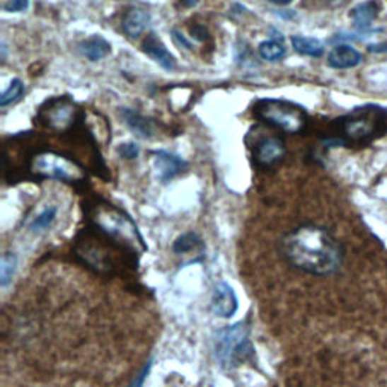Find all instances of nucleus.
<instances>
[{"instance_id": "1", "label": "nucleus", "mask_w": 387, "mask_h": 387, "mask_svg": "<svg viewBox=\"0 0 387 387\" xmlns=\"http://www.w3.org/2000/svg\"><path fill=\"white\" fill-rule=\"evenodd\" d=\"M280 253L292 268L316 277H328L342 270L345 248L331 231L318 224L292 229L280 241Z\"/></svg>"}, {"instance_id": "2", "label": "nucleus", "mask_w": 387, "mask_h": 387, "mask_svg": "<svg viewBox=\"0 0 387 387\" xmlns=\"http://www.w3.org/2000/svg\"><path fill=\"white\" fill-rule=\"evenodd\" d=\"M333 134L340 147H366L387 134V108L363 105L335 120Z\"/></svg>"}, {"instance_id": "3", "label": "nucleus", "mask_w": 387, "mask_h": 387, "mask_svg": "<svg viewBox=\"0 0 387 387\" xmlns=\"http://www.w3.org/2000/svg\"><path fill=\"white\" fill-rule=\"evenodd\" d=\"M253 114L263 123L283 130L284 134H301L308 125V115L304 108L279 98H262L254 105Z\"/></svg>"}, {"instance_id": "4", "label": "nucleus", "mask_w": 387, "mask_h": 387, "mask_svg": "<svg viewBox=\"0 0 387 387\" xmlns=\"http://www.w3.org/2000/svg\"><path fill=\"white\" fill-rule=\"evenodd\" d=\"M216 359L226 368H235L253 357L248 327L244 323L229 325L218 331L215 339Z\"/></svg>"}, {"instance_id": "5", "label": "nucleus", "mask_w": 387, "mask_h": 387, "mask_svg": "<svg viewBox=\"0 0 387 387\" xmlns=\"http://www.w3.org/2000/svg\"><path fill=\"white\" fill-rule=\"evenodd\" d=\"M30 171L44 179H57L62 182H79L83 171L74 161L54 151H42L30 162Z\"/></svg>"}, {"instance_id": "6", "label": "nucleus", "mask_w": 387, "mask_h": 387, "mask_svg": "<svg viewBox=\"0 0 387 387\" xmlns=\"http://www.w3.org/2000/svg\"><path fill=\"white\" fill-rule=\"evenodd\" d=\"M94 223L108 236L117 238L120 241H141V236L135 224L132 223L129 216H126L123 212H120L118 209L112 207L110 204H103L94 209ZM132 244V242H129Z\"/></svg>"}, {"instance_id": "7", "label": "nucleus", "mask_w": 387, "mask_h": 387, "mask_svg": "<svg viewBox=\"0 0 387 387\" xmlns=\"http://www.w3.org/2000/svg\"><path fill=\"white\" fill-rule=\"evenodd\" d=\"M77 109L69 97H57L47 100L40 109V120L44 126L54 132H67L73 127Z\"/></svg>"}, {"instance_id": "8", "label": "nucleus", "mask_w": 387, "mask_h": 387, "mask_svg": "<svg viewBox=\"0 0 387 387\" xmlns=\"http://www.w3.org/2000/svg\"><path fill=\"white\" fill-rule=\"evenodd\" d=\"M286 156V144L279 137H263L253 147V159L260 168H271Z\"/></svg>"}, {"instance_id": "9", "label": "nucleus", "mask_w": 387, "mask_h": 387, "mask_svg": "<svg viewBox=\"0 0 387 387\" xmlns=\"http://www.w3.org/2000/svg\"><path fill=\"white\" fill-rule=\"evenodd\" d=\"M383 9L380 0H364V2L357 4L350 11V18L352 21L354 28H356L360 34H368L374 25V21L379 18Z\"/></svg>"}, {"instance_id": "10", "label": "nucleus", "mask_w": 387, "mask_h": 387, "mask_svg": "<svg viewBox=\"0 0 387 387\" xmlns=\"http://www.w3.org/2000/svg\"><path fill=\"white\" fill-rule=\"evenodd\" d=\"M151 156H153L154 168H156L158 177L163 183H167L171 179H174L177 174H180L187 167L185 159H182L180 156H177V154L170 153V151L156 150V151L151 153Z\"/></svg>"}, {"instance_id": "11", "label": "nucleus", "mask_w": 387, "mask_h": 387, "mask_svg": "<svg viewBox=\"0 0 387 387\" xmlns=\"http://www.w3.org/2000/svg\"><path fill=\"white\" fill-rule=\"evenodd\" d=\"M212 312L219 318H231L238 311V298L233 287L226 282L216 283L212 300H211Z\"/></svg>"}, {"instance_id": "12", "label": "nucleus", "mask_w": 387, "mask_h": 387, "mask_svg": "<svg viewBox=\"0 0 387 387\" xmlns=\"http://www.w3.org/2000/svg\"><path fill=\"white\" fill-rule=\"evenodd\" d=\"M363 61L362 53L350 44H339L331 49L327 57L328 67L335 70H348L360 65Z\"/></svg>"}, {"instance_id": "13", "label": "nucleus", "mask_w": 387, "mask_h": 387, "mask_svg": "<svg viewBox=\"0 0 387 387\" xmlns=\"http://www.w3.org/2000/svg\"><path fill=\"white\" fill-rule=\"evenodd\" d=\"M142 52L147 53L149 57L159 64L162 69L165 70H174L175 69V58L170 53V50L165 47V44L158 38V35L154 32H150V34L146 37L142 42Z\"/></svg>"}, {"instance_id": "14", "label": "nucleus", "mask_w": 387, "mask_h": 387, "mask_svg": "<svg viewBox=\"0 0 387 387\" xmlns=\"http://www.w3.org/2000/svg\"><path fill=\"white\" fill-rule=\"evenodd\" d=\"M150 23V14L146 9L132 6L129 8L123 20H121V28H123V32L129 38H138Z\"/></svg>"}, {"instance_id": "15", "label": "nucleus", "mask_w": 387, "mask_h": 387, "mask_svg": "<svg viewBox=\"0 0 387 387\" xmlns=\"http://www.w3.org/2000/svg\"><path fill=\"white\" fill-rule=\"evenodd\" d=\"M120 114H121V117H123L127 127L134 132L135 135H138L139 138H150L151 137L153 130H151L150 121L144 115H141L138 110L130 109V108H121Z\"/></svg>"}, {"instance_id": "16", "label": "nucleus", "mask_w": 387, "mask_h": 387, "mask_svg": "<svg viewBox=\"0 0 387 387\" xmlns=\"http://www.w3.org/2000/svg\"><path fill=\"white\" fill-rule=\"evenodd\" d=\"M79 50L85 58L97 62L110 53V44L102 35H93L79 44Z\"/></svg>"}, {"instance_id": "17", "label": "nucleus", "mask_w": 387, "mask_h": 387, "mask_svg": "<svg viewBox=\"0 0 387 387\" xmlns=\"http://www.w3.org/2000/svg\"><path fill=\"white\" fill-rule=\"evenodd\" d=\"M291 42H292V47L295 49V52H298L300 54H306V57L320 58L324 54V44L320 42L318 38L294 35L291 38Z\"/></svg>"}, {"instance_id": "18", "label": "nucleus", "mask_w": 387, "mask_h": 387, "mask_svg": "<svg viewBox=\"0 0 387 387\" xmlns=\"http://www.w3.org/2000/svg\"><path fill=\"white\" fill-rule=\"evenodd\" d=\"M259 54L260 58L265 61H280L284 54H286V49L283 46V42H279L277 40H267L262 41L259 44Z\"/></svg>"}, {"instance_id": "19", "label": "nucleus", "mask_w": 387, "mask_h": 387, "mask_svg": "<svg viewBox=\"0 0 387 387\" xmlns=\"http://www.w3.org/2000/svg\"><path fill=\"white\" fill-rule=\"evenodd\" d=\"M198 248H203V242L194 231H187V233L177 238L173 246V251L175 254H186Z\"/></svg>"}, {"instance_id": "20", "label": "nucleus", "mask_w": 387, "mask_h": 387, "mask_svg": "<svg viewBox=\"0 0 387 387\" xmlns=\"http://www.w3.org/2000/svg\"><path fill=\"white\" fill-rule=\"evenodd\" d=\"M17 267V256L14 253H5L2 256V267H0V284L5 287L9 280L13 279V274Z\"/></svg>"}, {"instance_id": "21", "label": "nucleus", "mask_w": 387, "mask_h": 387, "mask_svg": "<svg viewBox=\"0 0 387 387\" xmlns=\"http://www.w3.org/2000/svg\"><path fill=\"white\" fill-rule=\"evenodd\" d=\"M23 93H25L23 82H21L20 79H14L13 82H11V85L8 86V90L2 96H0V106L5 108L11 103L17 102L18 98L23 96Z\"/></svg>"}, {"instance_id": "22", "label": "nucleus", "mask_w": 387, "mask_h": 387, "mask_svg": "<svg viewBox=\"0 0 387 387\" xmlns=\"http://www.w3.org/2000/svg\"><path fill=\"white\" fill-rule=\"evenodd\" d=\"M54 218H57V207H47L44 209V211L32 221L30 224V230L34 231H40V230H44L52 226V223L54 221Z\"/></svg>"}, {"instance_id": "23", "label": "nucleus", "mask_w": 387, "mask_h": 387, "mask_svg": "<svg viewBox=\"0 0 387 387\" xmlns=\"http://www.w3.org/2000/svg\"><path fill=\"white\" fill-rule=\"evenodd\" d=\"M118 153L120 156L125 159H137L139 154V147L135 142H125L118 147Z\"/></svg>"}, {"instance_id": "24", "label": "nucleus", "mask_w": 387, "mask_h": 387, "mask_svg": "<svg viewBox=\"0 0 387 387\" xmlns=\"http://www.w3.org/2000/svg\"><path fill=\"white\" fill-rule=\"evenodd\" d=\"M2 8L6 13H20L29 8V0H5Z\"/></svg>"}, {"instance_id": "25", "label": "nucleus", "mask_w": 387, "mask_h": 387, "mask_svg": "<svg viewBox=\"0 0 387 387\" xmlns=\"http://www.w3.org/2000/svg\"><path fill=\"white\" fill-rule=\"evenodd\" d=\"M190 34L197 41H204L207 38V29L203 25H194L190 29Z\"/></svg>"}, {"instance_id": "26", "label": "nucleus", "mask_w": 387, "mask_h": 387, "mask_svg": "<svg viewBox=\"0 0 387 387\" xmlns=\"http://www.w3.org/2000/svg\"><path fill=\"white\" fill-rule=\"evenodd\" d=\"M171 34H173V37H174L175 42L179 44V46H182V47H185V49H187V50H191V49H192V44H191L190 41H187V40H186V38L180 34L179 30H177V29H173V30H171Z\"/></svg>"}, {"instance_id": "27", "label": "nucleus", "mask_w": 387, "mask_h": 387, "mask_svg": "<svg viewBox=\"0 0 387 387\" xmlns=\"http://www.w3.org/2000/svg\"><path fill=\"white\" fill-rule=\"evenodd\" d=\"M369 53H387V42H374L368 46Z\"/></svg>"}, {"instance_id": "28", "label": "nucleus", "mask_w": 387, "mask_h": 387, "mask_svg": "<svg viewBox=\"0 0 387 387\" xmlns=\"http://www.w3.org/2000/svg\"><path fill=\"white\" fill-rule=\"evenodd\" d=\"M149 369H150V363L147 364V368H144L139 374H138V377H137V380L134 381V384H132V387H142V383H144V380H146L147 379V374H149Z\"/></svg>"}, {"instance_id": "29", "label": "nucleus", "mask_w": 387, "mask_h": 387, "mask_svg": "<svg viewBox=\"0 0 387 387\" xmlns=\"http://www.w3.org/2000/svg\"><path fill=\"white\" fill-rule=\"evenodd\" d=\"M267 2H271V4H275V5H280V6H286L292 4L294 0H267Z\"/></svg>"}, {"instance_id": "30", "label": "nucleus", "mask_w": 387, "mask_h": 387, "mask_svg": "<svg viewBox=\"0 0 387 387\" xmlns=\"http://www.w3.org/2000/svg\"><path fill=\"white\" fill-rule=\"evenodd\" d=\"M182 4L185 8H194L198 4V0H182Z\"/></svg>"}]
</instances>
